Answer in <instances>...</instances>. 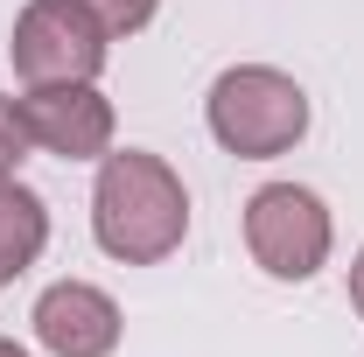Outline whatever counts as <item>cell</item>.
Returning a JSON list of instances; mask_svg holds the SVG:
<instances>
[{
	"label": "cell",
	"mask_w": 364,
	"mask_h": 357,
	"mask_svg": "<svg viewBox=\"0 0 364 357\" xmlns=\"http://www.w3.org/2000/svg\"><path fill=\"white\" fill-rule=\"evenodd\" d=\"M77 7H85L105 36H140V28L154 21V7H161V0H77Z\"/></svg>",
	"instance_id": "ba28073f"
},
{
	"label": "cell",
	"mask_w": 364,
	"mask_h": 357,
	"mask_svg": "<svg viewBox=\"0 0 364 357\" xmlns=\"http://www.w3.org/2000/svg\"><path fill=\"white\" fill-rule=\"evenodd\" d=\"M245 245H252L259 273H273V280L322 273V260H329V211H322V196L301 189V182L252 189V203H245Z\"/></svg>",
	"instance_id": "277c9868"
},
{
	"label": "cell",
	"mask_w": 364,
	"mask_h": 357,
	"mask_svg": "<svg viewBox=\"0 0 364 357\" xmlns=\"http://www.w3.org/2000/svg\"><path fill=\"white\" fill-rule=\"evenodd\" d=\"M0 357H28V351H21V343H7V336H0Z\"/></svg>",
	"instance_id": "8fae6325"
},
{
	"label": "cell",
	"mask_w": 364,
	"mask_h": 357,
	"mask_svg": "<svg viewBox=\"0 0 364 357\" xmlns=\"http://www.w3.org/2000/svg\"><path fill=\"white\" fill-rule=\"evenodd\" d=\"M105 28L91 21L77 0H28L21 14H14V70L28 78V85H91L98 70H105Z\"/></svg>",
	"instance_id": "3957f363"
},
{
	"label": "cell",
	"mask_w": 364,
	"mask_h": 357,
	"mask_svg": "<svg viewBox=\"0 0 364 357\" xmlns=\"http://www.w3.org/2000/svg\"><path fill=\"white\" fill-rule=\"evenodd\" d=\"M49 245V211L28 182H0V280H21V273L43 260Z\"/></svg>",
	"instance_id": "52a82bcc"
},
{
	"label": "cell",
	"mask_w": 364,
	"mask_h": 357,
	"mask_svg": "<svg viewBox=\"0 0 364 357\" xmlns=\"http://www.w3.org/2000/svg\"><path fill=\"white\" fill-rule=\"evenodd\" d=\"M210 134L238 161H273L309 134V91L273 63H238L210 85Z\"/></svg>",
	"instance_id": "7a4b0ae2"
},
{
	"label": "cell",
	"mask_w": 364,
	"mask_h": 357,
	"mask_svg": "<svg viewBox=\"0 0 364 357\" xmlns=\"http://www.w3.org/2000/svg\"><path fill=\"white\" fill-rule=\"evenodd\" d=\"M119 302L91 280H56L36 302V343L56 357H112L119 351Z\"/></svg>",
	"instance_id": "8992f818"
},
{
	"label": "cell",
	"mask_w": 364,
	"mask_h": 357,
	"mask_svg": "<svg viewBox=\"0 0 364 357\" xmlns=\"http://www.w3.org/2000/svg\"><path fill=\"white\" fill-rule=\"evenodd\" d=\"M350 309L364 315V252H358V267H350Z\"/></svg>",
	"instance_id": "30bf717a"
},
{
	"label": "cell",
	"mask_w": 364,
	"mask_h": 357,
	"mask_svg": "<svg viewBox=\"0 0 364 357\" xmlns=\"http://www.w3.org/2000/svg\"><path fill=\"white\" fill-rule=\"evenodd\" d=\"M28 147H36V134H28V119H21V98H0V182L28 161Z\"/></svg>",
	"instance_id": "9c48e42d"
},
{
	"label": "cell",
	"mask_w": 364,
	"mask_h": 357,
	"mask_svg": "<svg viewBox=\"0 0 364 357\" xmlns=\"http://www.w3.org/2000/svg\"><path fill=\"white\" fill-rule=\"evenodd\" d=\"M91 231L119 267H161L189 231V189L161 154H105L91 189Z\"/></svg>",
	"instance_id": "6da1fadb"
},
{
	"label": "cell",
	"mask_w": 364,
	"mask_h": 357,
	"mask_svg": "<svg viewBox=\"0 0 364 357\" xmlns=\"http://www.w3.org/2000/svg\"><path fill=\"white\" fill-rule=\"evenodd\" d=\"M21 119H28L43 154H63V161H105L112 154V105L91 85H28Z\"/></svg>",
	"instance_id": "5b68a950"
}]
</instances>
